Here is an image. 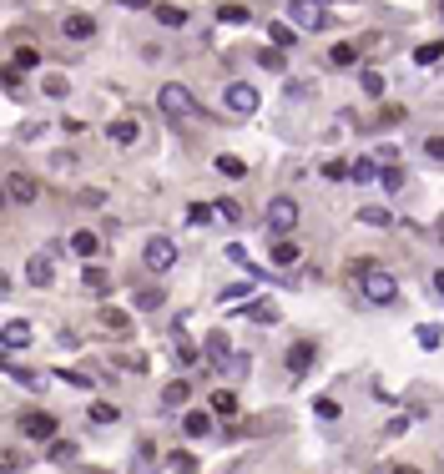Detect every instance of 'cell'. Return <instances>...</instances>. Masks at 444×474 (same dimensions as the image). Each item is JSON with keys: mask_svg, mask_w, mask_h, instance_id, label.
<instances>
[{"mask_svg": "<svg viewBox=\"0 0 444 474\" xmlns=\"http://www.w3.org/2000/svg\"><path fill=\"white\" fill-rule=\"evenodd\" d=\"M359 293H364L374 308H384V303H394V298H399V278H394V273H384V268L374 263V268L359 278Z\"/></svg>", "mask_w": 444, "mask_h": 474, "instance_id": "6da1fadb", "label": "cell"}, {"mask_svg": "<svg viewBox=\"0 0 444 474\" xmlns=\"http://www.w3.org/2000/svg\"><path fill=\"white\" fill-rule=\"evenodd\" d=\"M157 106H162L166 116H177V122H187V116H202L197 96H192L187 86H177V81H166V86L157 91Z\"/></svg>", "mask_w": 444, "mask_h": 474, "instance_id": "7a4b0ae2", "label": "cell"}, {"mask_svg": "<svg viewBox=\"0 0 444 474\" xmlns=\"http://www.w3.org/2000/svg\"><path fill=\"white\" fill-rule=\"evenodd\" d=\"M293 227H298V202L293 197H273L268 202V232L273 237H288Z\"/></svg>", "mask_w": 444, "mask_h": 474, "instance_id": "3957f363", "label": "cell"}, {"mask_svg": "<svg viewBox=\"0 0 444 474\" xmlns=\"http://www.w3.org/2000/svg\"><path fill=\"white\" fill-rule=\"evenodd\" d=\"M142 263H147V273H166V268L177 263V243H172V237H147Z\"/></svg>", "mask_w": 444, "mask_h": 474, "instance_id": "277c9868", "label": "cell"}, {"mask_svg": "<svg viewBox=\"0 0 444 474\" xmlns=\"http://www.w3.org/2000/svg\"><path fill=\"white\" fill-rule=\"evenodd\" d=\"M202 353H207V364H212L217 374H228V369L238 364V359H233V343H228V333H222V328H217V333H207Z\"/></svg>", "mask_w": 444, "mask_h": 474, "instance_id": "5b68a950", "label": "cell"}, {"mask_svg": "<svg viewBox=\"0 0 444 474\" xmlns=\"http://www.w3.org/2000/svg\"><path fill=\"white\" fill-rule=\"evenodd\" d=\"M31 338H36V328L26 318H6V328H0V348H6V359H11L16 348H26Z\"/></svg>", "mask_w": 444, "mask_h": 474, "instance_id": "8992f818", "label": "cell"}, {"mask_svg": "<svg viewBox=\"0 0 444 474\" xmlns=\"http://www.w3.org/2000/svg\"><path fill=\"white\" fill-rule=\"evenodd\" d=\"M222 101H228V111H233V116H253V111H258V91H253L248 81H233Z\"/></svg>", "mask_w": 444, "mask_h": 474, "instance_id": "52a82bcc", "label": "cell"}, {"mask_svg": "<svg viewBox=\"0 0 444 474\" xmlns=\"http://www.w3.org/2000/svg\"><path fill=\"white\" fill-rule=\"evenodd\" d=\"M293 21H298L303 31H318V26L328 21V0H293Z\"/></svg>", "mask_w": 444, "mask_h": 474, "instance_id": "ba28073f", "label": "cell"}, {"mask_svg": "<svg viewBox=\"0 0 444 474\" xmlns=\"http://www.w3.org/2000/svg\"><path fill=\"white\" fill-rule=\"evenodd\" d=\"M6 197H11V202H21V207H26V202H36V197H41L36 177H26V172H11V177H6Z\"/></svg>", "mask_w": 444, "mask_h": 474, "instance_id": "9c48e42d", "label": "cell"}, {"mask_svg": "<svg viewBox=\"0 0 444 474\" xmlns=\"http://www.w3.org/2000/svg\"><path fill=\"white\" fill-rule=\"evenodd\" d=\"M61 36H66V41H91V36H96V21H91L86 11H71V16L61 21Z\"/></svg>", "mask_w": 444, "mask_h": 474, "instance_id": "30bf717a", "label": "cell"}, {"mask_svg": "<svg viewBox=\"0 0 444 474\" xmlns=\"http://www.w3.org/2000/svg\"><path fill=\"white\" fill-rule=\"evenodd\" d=\"M21 429H26V439H56V419H51V414H26V419H21Z\"/></svg>", "mask_w": 444, "mask_h": 474, "instance_id": "8fae6325", "label": "cell"}, {"mask_svg": "<svg viewBox=\"0 0 444 474\" xmlns=\"http://www.w3.org/2000/svg\"><path fill=\"white\" fill-rule=\"evenodd\" d=\"M313 359H318V348H313L308 338H303V343H293V348H288V374H308V369H313Z\"/></svg>", "mask_w": 444, "mask_h": 474, "instance_id": "7c38bea8", "label": "cell"}, {"mask_svg": "<svg viewBox=\"0 0 444 474\" xmlns=\"http://www.w3.org/2000/svg\"><path fill=\"white\" fill-rule=\"evenodd\" d=\"M182 434H187V439H207V434H212V414H207V409L182 414Z\"/></svg>", "mask_w": 444, "mask_h": 474, "instance_id": "4fadbf2b", "label": "cell"}, {"mask_svg": "<svg viewBox=\"0 0 444 474\" xmlns=\"http://www.w3.org/2000/svg\"><path fill=\"white\" fill-rule=\"evenodd\" d=\"M66 248H71V258H96L101 237H96V232H71V237H66Z\"/></svg>", "mask_w": 444, "mask_h": 474, "instance_id": "5bb4252c", "label": "cell"}, {"mask_svg": "<svg viewBox=\"0 0 444 474\" xmlns=\"http://www.w3.org/2000/svg\"><path fill=\"white\" fill-rule=\"evenodd\" d=\"M106 137H111V142H117V147H132V142L142 137V127L132 122V116H122V122H111V127H106Z\"/></svg>", "mask_w": 444, "mask_h": 474, "instance_id": "9a60e30c", "label": "cell"}, {"mask_svg": "<svg viewBox=\"0 0 444 474\" xmlns=\"http://www.w3.org/2000/svg\"><path fill=\"white\" fill-rule=\"evenodd\" d=\"M101 328L117 333V338H127V333H132V313H122V308H101Z\"/></svg>", "mask_w": 444, "mask_h": 474, "instance_id": "2e32d148", "label": "cell"}, {"mask_svg": "<svg viewBox=\"0 0 444 474\" xmlns=\"http://www.w3.org/2000/svg\"><path fill=\"white\" fill-rule=\"evenodd\" d=\"M379 172H384V167H379V157H354V162H349V177H354L359 187H364V182H374Z\"/></svg>", "mask_w": 444, "mask_h": 474, "instance_id": "e0dca14e", "label": "cell"}, {"mask_svg": "<svg viewBox=\"0 0 444 474\" xmlns=\"http://www.w3.org/2000/svg\"><path fill=\"white\" fill-rule=\"evenodd\" d=\"M187 399H192V384H187V379H172V384L162 389V404H166V409H182Z\"/></svg>", "mask_w": 444, "mask_h": 474, "instance_id": "ac0fdd59", "label": "cell"}, {"mask_svg": "<svg viewBox=\"0 0 444 474\" xmlns=\"http://www.w3.org/2000/svg\"><path fill=\"white\" fill-rule=\"evenodd\" d=\"M273 263L278 268H293L298 263V243H293V237H273Z\"/></svg>", "mask_w": 444, "mask_h": 474, "instance_id": "d6986e66", "label": "cell"}, {"mask_svg": "<svg viewBox=\"0 0 444 474\" xmlns=\"http://www.w3.org/2000/svg\"><path fill=\"white\" fill-rule=\"evenodd\" d=\"M86 414H91V424H117V419H122V409L111 404V399H91Z\"/></svg>", "mask_w": 444, "mask_h": 474, "instance_id": "ffe728a7", "label": "cell"}, {"mask_svg": "<svg viewBox=\"0 0 444 474\" xmlns=\"http://www.w3.org/2000/svg\"><path fill=\"white\" fill-rule=\"evenodd\" d=\"M26 278H31L36 288H46V283H51V253H36V258L26 263Z\"/></svg>", "mask_w": 444, "mask_h": 474, "instance_id": "44dd1931", "label": "cell"}, {"mask_svg": "<svg viewBox=\"0 0 444 474\" xmlns=\"http://www.w3.org/2000/svg\"><path fill=\"white\" fill-rule=\"evenodd\" d=\"M217 21H222V26H248V6H238V0H222V6H217Z\"/></svg>", "mask_w": 444, "mask_h": 474, "instance_id": "7402d4cb", "label": "cell"}, {"mask_svg": "<svg viewBox=\"0 0 444 474\" xmlns=\"http://www.w3.org/2000/svg\"><path fill=\"white\" fill-rule=\"evenodd\" d=\"M354 61H359V46L354 41H339V46L328 51V66H354Z\"/></svg>", "mask_w": 444, "mask_h": 474, "instance_id": "603a6c76", "label": "cell"}, {"mask_svg": "<svg viewBox=\"0 0 444 474\" xmlns=\"http://www.w3.org/2000/svg\"><path fill=\"white\" fill-rule=\"evenodd\" d=\"M212 414L233 419V414H238V394H233V389H217V394H212Z\"/></svg>", "mask_w": 444, "mask_h": 474, "instance_id": "cb8c5ba5", "label": "cell"}, {"mask_svg": "<svg viewBox=\"0 0 444 474\" xmlns=\"http://www.w3.org/2000/svg\"><path fill=\"white\" fill-rule=\"evenodd\" d=\"M81 283H86V293H106V288H111V273H106V268H96V263H91V268H86V273H81Z\"/></svg>", "mask_w": 444, "mask_h": 474, "instance_id": "d4e9b609", "label": "cell"}, {"mask_svg": "<svg viewBox=\"0 0 444 474\" xmlns=\"http://www.w3.org/2000/svg\"><path fill=\"white\" fill-rule=\"evenodd\" d=\"M414 61H419V66L444 61V41H424V46H414Z\"/></svg>", "mask_w": 444, "mask_h": 474, "instance_id": "484cf974", "label": "cell"}, {"mask_svg": "<svg viewBox=\"0 0 444 474\" xmlns=\"http://www.w3.org/2000/svg\"><path fill=\"white\" fill-rule=\"evenodd\" d=\"M11 66H16V71H36V66H41V51H36V46H21Z\"/></svg>", "mask_w": 444, "mask_h": 474, "instance_id": "4316f807", "label": "cell"}, {"mask_svg": "<svg viewBox=\"0 0 444 474\" xmlns=\"http://www.w3.org/2000/svg\"><path fill=\"white\" fill-rule=\"evenodd\" d=\"M379 182H384V192H399V187H404V167H394V162H388V167L379 172Z\"/></svg>", "mask_w": 444, "mask_h": 474, "instance_id": "83f0119b", "label": "cell"}, {"mask_svg": "<svg viewBox=\"0 0 444 474\" xmlns=\"http://www.w3.org/2000/svg\"><path fill=\"white\" fill-rule=\"evenodd\" d=\"M157 21L177 31V26H187V11H182V6H157Z\"/></svg>", "mask_w": 444, "mask_h": 474, "instance_id": "f1b7e54d", "label": "cell"}, {"mask_svg": "<svg viewBox=\"0 0 444 474\" xmlns=\"http://www.w3.org/2000/svg\"><path fill=\"white\" fill-rule=\"evenodd\" d=\"M359 222H364V227H388L394 217H388L384 207H359Z\"/></svg>", "mask_w": 444, "mask_h": 474, "instance_id": "f546056e", "label": "cell"}, {"mask_svg": "<svg viewBox=\"0 0 444 474\" xmlns=\"http://www.w3.org/2000/svg\"><path fill=\"white\" fill-rule=\"evenodd\" d=\"M268 36H273V46H278V51H288V46L298 41V36H293V26H278V21L268 26Z\"/></svg>", "mask_w": 444, "mask_h": 474, "instance_id": "4dcf8cb0", "label": "cell"}, {"mask_svg": "<svg viewBox=\"0 0 444 474\" xmlns=\"http://www.w3.org/2000/svg\"><path fill=\"white\" fill-rule=\"evenodd\" d=\"M217 172L222 177H248V162L243 157H217Z\"/></svg>", "mask_w": 444, "mask_h": 474, "instance_id": "1f68e13d", "label": "cell"}, {"mask_svg": "<svg viewBox=\"0 0 444 474\" xmlns=\"http://www.w3.org/2000/svg\"><path fill=\"white\" fill-rule=\"evenodd\" d=\"M258 66H263V71H278V76H283V51H278V46H268V51L258 56Z\"/></svg>", "mask_w": 444, "mask_h": 474, "instance_id": "d6a6232c", "label": "cell"}, {"mask_svg": "<svg viewBox=\"0 0 444 474\" xmlns=\"http://www.w3.org/2000/svg\"><path fill=\"white\" fill-rule=\"evenodd\" d=\"M41 91H46V96H56V101H61V96L71 91V81H66V76H46V81H41Z\"/></svg>", "mask_w": 444, "mask_h": 474, "instance_id": "836d02e7", "label": "cell"}, {"mask_svg": "<svg viewBox=\"0 0 444 474\" xmlns=\"http://www.w3.org/2000/svg\"><path fill=\"white\" fill-rule=\"evenodd\" d=\"M56 379H61V384H71V389H86V394H91V374H76V369H61V374H56Z\"/></svg>", "mask_w": 444, "mask_h": 474, "instance_id": "e575fe53", "label": "cell"}, {"mask_svg": "<svg viewBox=\"0 0 444 474\" xmlns=\"http://www.w3.org/2000/svg\"><path fill=\"white\" fill-rule=\"evenodd\" d=\"M51 459H56V464H66V459H76V444H71V439H56V444H51Z\"/></svg>", "mask_w": 444, "mask_h": 474, "instance_id": "d590c367", "label": "cell"}, {"mask_svg": "<svg viewBox=\"0 0 444 474\" xmlns=\"http://www.w3.org/2000/svg\"><path fill=\"white\" fill-rule=\"evenodd\" d=\"M137 308H162V288H142L137 293Z\"/></svg>", "mask_w": 444, "mask_h": 474, "instance_id": "8d00e7d4", "label": "cell"}, {"mask_svg": "<svg viewBox=\"0 0 444 474\" xmlns=\"http://www.w3.org/2000/svg\"><path fill=\"white\" fill-rule=\"evenodd\" d=\"M217 217H228V222H243V207H238L233 197H222V202H217Z\"/></svg>", "mask_w": 444, "mask_h": 474, "instance_id": "74e56055", "label": "cell"}, {"mask_svg": "<svg viewBox=\"0 0 444 474\" xmlns=\"http://www.w3.org/2000/svg\"><path fill=\"white\" fill-rule=\"evenodd\" d=\"M313 414H318V419H339V399H318Z\"/></svg>", "mask_w": 444, "mask_h": 474, "instance_id": "f35d334b", "label": "cell"}, {"mask_svg": "<svg viewBox=\"0 0 444 474\" xmlns=\"http://www.w3.org/2000/svg\"><path fill=\"white\" fill-rule=\"evenodd\" d=\"M359 86H364L369 96H384V76H379V71H364V81H359Z\"/></svg>", "mask_w": 444, "mask_h": 474, "instance_id": "ab89813d", "label": "cell"}, {"mask_svg": "<svg viewBox=\"0 0 444 474\" xmlns=\"http://www.w3.org/2000/svg\"><path fill=\"white\" fill-rule=\"evenodd\" d=\"M207 217H212V207H207V202H192V207H187V222H192V227H202Z\"/></svg>", "mask_w": 444, "mask_h": 474, "instance_id": "60d3db41", "label": "cell"}, {"mask_svg": "<svg viewBox=\"0 0 444 474\" xmlns=\"http://www.w3.org/2000/svg\"><path fill=\"white\" fill-rule=\"evenodd\" d=\"M248 318H253V323H278V313H273L268 303H253V308H248Z\"/></svg>", "mask_w": 444, "mask_h": 474, "instance_id": "b9f144b4", "label": "cell"}, {"mask_svg": "<svg viewBox=\"0 0 444 474\" xmlns=\"http://www.w3.org/2000/svg\"><path fill=\"white\" fill-rule=\"evenodd\" d=\"M439 338H444V333H439L434 323H424V328H419V343H424V348H439Z\"/></svg>", "mask_w": 444, "mask_h": 474, "instance_id": "7bdbcfd3", "label": "cell"}, {"mask_svg": "<svg viewBox=\"0 0 444 474\" xmlns=\"http://www.w3.org/2000/svg\"><path fill=\"white\" fill-rule=\"evenodd\" d=\"M172 469H177V474H197V459H192V454H172Z\"/></svg>", "mask_w": 444, "mask_h": 474, "instance_id": "ee69618b", "label": "cell"}, {"mask_svg": "<svg viewBox=\"0 0 444 474\" xmlns=\"http://www.w3.org/2000/svg\"><path fill=\"white\" fill-rule=\"evenodd\" d=\"M424 157H429V162H444V137H429V142H424Z\"/></svg>", "mask_w": 444, "mask_h": 474, "instance_id": "f6af8a7d", "label": "cell"}, {"mask_svg": "<svg viewBox=\"0 0 444 474\" xmlns=\"http://www.w3.org/2000/svg\"><path fill=\"white\" fill-rule=\"evenodd\" d=\"M323 177H328V182H339V177H349V162H323Z\"/></svg>", "mask_w": 444, "mask_h": 474, "instance_id": "bcb514c9", "label": "cell"}, {"mask_svg": "<svg viewBox=\"0 0 444 474\" xmlns=\"http://www.w3.org/2000/svg\"><path fill=\"white\" fill-rule=\"evenodd\" d=\"M81 202H86V207H101L106 192H101V187H81Z\"/></svg>", "mask_w": 444, "mask_h": 474, "instance_id": "7dc6e473", "label": "cell"}, {"mask_svg": "<svg viewBox=\"0 0 444 474\" xmlns=\"http://www.w3.org/2000/svg\"><path fill=\"white\" fill-rule=\"evenodd\" d=\"M404 429H409V419L399 414V419H388V429H384V434H388V439H404Z\"/></svg>", "mask_w": 444, "mask_h": 474, "instance_id": "c3c4849f", "label": "cell"}, {"mask_svg": "<svg viewBox=\"0 0 444 474\" xmlns=\"http://www.w3.org/2000/svg\"><path fill=\"white\" fill-rule=\"evenodd\" d=\"M248 293H253V288H248V283H238V288L222 293V303H238V298H248Z\"/></svg>", "mask_w": 444, "mask_h": 474, "instance_id": "681fc988", "label": "cell"}, {"mask_svg": "<svg viewBox=\"0 0 444 474\" xmlns=\"http://www.w3.org/2000/svg\"><path fill=\"white\" fill-rule=\"evenodd\" d=\"M122 6H127V11H147V6H152V0H122Z\"/></svg>", "mask_w": 444, "mask_h": 474, "instance_id": "f907efd6", "label": "cell"}, {"mask_svg": "<svg viewBox=\"0 0 444 474\" xmlns=\"http://www.w3.org/2000/svg\"><path fill=\"white\" fill-rule=\"evenodd\" d=\"M434 293H439V298H444V273H434Z\"/></svg>", "mask_w": 444, "mask_h": 474, "instance_id": "816d5d0a", "label": "cell"}, {"mask_svg": "<svg viewBox=\"0 0 444 474\" xmlns=\"http://www.w3.org/2000/svg\"><path fill=\"white\" fill-rule=\"evenodd\" d=\"M394 474H424V469H414V464H399V469H394Z\"/></svg>", "mask_w": 444, "mask_h": 474, "instance_id": "f5cc1de1", "label": "cell"}]
</instances>
